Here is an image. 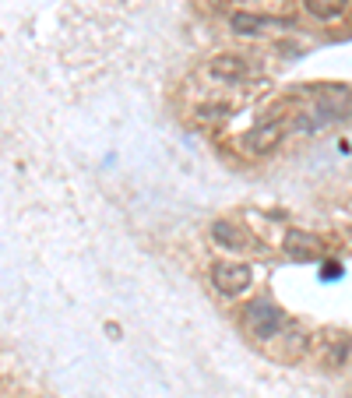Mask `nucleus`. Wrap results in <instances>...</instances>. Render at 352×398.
I'll use <instances>...</instances> for the list:
<instances>
[{"label": "nucleus", "instance_id": "nucleus-1", "mask_svg": "<svg viewBox=\"0 0 352 398\" xmlns=\"http://www.w3.org/2000/svg\"><path fill=\"white\" fill-rule=\"evenodd\" d=\"M251 268L240 265V261H219L211 265V286L222 293V297H240L251 289Z\"/></svg>", "mask_w": 352, "mask_h": 398}, {"label": "nucleus", "instance_id": "nucleus-2", "mask_svg": "<svg viewBox=\"0 0 352 398\" xmlns=\"http://www.w3.org/2000/svg\"><path fill=\"white\" fill-rule=\"evenodd\" d=\"M247 324H251L254 338H275V335L282 331L285 317H282V310H278L275 303L258 299V303H251V306H247Z\"/></svg>", "mask_w": 352, "mask_h": 398}, {"label": "nucleus", "instance_id": "nucleus-3", "mask_svg": "<svg viewBox=\"0 0 352 398\" xmlns=\"http://www.w3.org/2000/svg\"><path fill=\"white\" fill-rule=\"evenodd\" d=\"M285 250H289V258L310 261V258H321V254H324V243H321L314 233L292 229V233H285Z\"/></svg>", "mask_w": 352, "mask_h": 398}, {"label": "nucleus", "instance_id": "nucleus-4", "mask_svg": "<svg viewBox=\"0 0 352 398\" xmlns=\"http://www.w3.org/2000/svg\"><path fill=\"white\" fill-rule=\"evenodd\" d=\"M208 71H211V78H219V82H240V78H247L251 67H247V60L236 57V53H219V57H211Z\"/></svg>", "mask_w": 352, "mask_h": 398}, {"label": "nucleus", "instance_id": "nucleus-5", "mask_svg": "<svg viewBox=\"0 0 352 398\" xmlns=\"http://www.w3.org/2000/svg\"><path fill=\"white\" fill-rule=\"evenodd\" d=\"M211 240L226 250H243L247 247V233L240 226H229V222H215L211 226Z\"/></svg>", "mask_w": 352, "mask_h": 398}, {"label": "nucleus", "instance_id": "nucleus-6", "mask_svg": "<svg viewBox=\"0 0 352 398\" xmlns=\"http://www.w3.org/2000/svg\"><path fill=\"white\" fill-rule=\"evenodd\" d=\"M289 25L285 18H261V14H247V11H240V14H233V32H240V35H254V32H261L268 25Z\"/></svg>", "mask_w": 352, "mask_h": 398}, {"label": "nucleus", "instance_id": "nucleus-7", "mask_svg": "<svg viewBox=\"0 0 352 398\" xmlns=\"http://www.w3.org/2000/svg\"><path fill=\"white\" fill-rule=\"evenodd\" d=\"M278 138H282V123H264V127H258V131H251L243 141H247L251 152H264V148H271Z\"/></svg>", "mask_w": 352, "mask_h": 398}, {"label": "nucleus", "instance_id": "nucleus-8", "mask_svg": "<svg viewBox=\"0 0 352 398\" xmlns=\"http://www.w3.org/2000/svg\"><path fill=\"white\" fill-rule=\"evenodd\" d=\"M303 4H307V11L314 18H324V21L346 14V7H349V0H303Z\"/></svg>", "mask_w": 352, "mask_h": 398}, {"label": "nucleus", "instance_id": "nucleus-9", "mask_svg": "<svg viewBox=\"0 0 352 398\" xmlns=\"http://www.w3.org/2000/svg\"><path fill=\"white\" fill-rule=\"evenodd\" d=\"M321 275H328V279H339V275H342V268H339V265H328Z\"/></svg>", "mask_w": 352, "mask_h": 398}]
</instances>
